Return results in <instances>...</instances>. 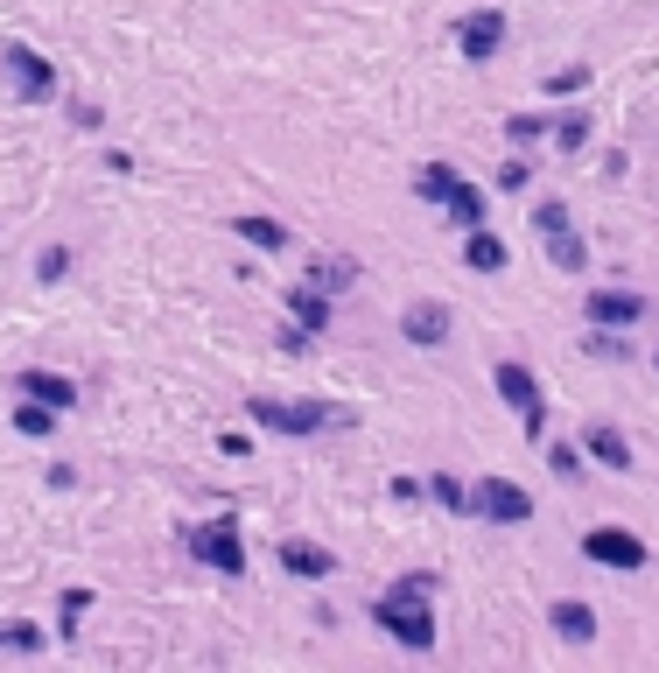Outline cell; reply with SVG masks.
Masks as SVG:
<instances>
[{
  "label": "cell",
  "mask_w": 659,
  "mask_h": 673,
  "mask_svg": "<svg viewBox=\"0 0 659 673\" xmlns=\"http://www.w3.org/2000/svg\"><path fill=\"white\" fill-rule=\"evenodd\" d=\"M435 575H407V583H393L372 604V618H379V631H393V639L407 645V652H429L435 645Z\"/></svg>",
  "instance_id": "1"
},
{
  "label": "cell",
  "mask_w": 659,
  "mask_h": 673,
  "mask_svg": "<svg viewBox=\"0 0 659 673\" xmlns=\"http://www.w3.org/2000/svg\"><path fill=\"white\" fill-rule=\"evenodd\" d=\"M246 414L260 421V428H274V435H316V428H330V421H344V408H288V400H274V393H253L246 400Z\"/></svg>",
  "instance_id": "2"
},
{
  "label": "cell",
  "mask_w": 659,
  "mask_h": 673,
  "mask_svg": "<svg viewBox=\"0 0 659 673\" xmlns=\"http://www.w3.org/2000/svg\"><path fill=\"white\" fill-rule=\"evenodd\" d=\"M471 512L498 519V527H527L533 498H527V485H512V477H484V485H471Z\"/></svg>",
  "instance_id": "3"
},
{
  "label": "cell",
  "mask_w": 659,
  "mask_h": 673,
  "mask_svg": "<svg viewBox=\"0 0 659 673\" xmlns=\"http://www.w3.org/2000/svg\"><path fill=\"white\" fill-rule=\"evenodd\" d=\"M583 554H590L596 568H617V575H631V568L652 562L646 541H638V533H625V527H590V533H583Z\"/></svg>",
  "instance_id": "4"
},
{
  "label": "cell",
  "mask_w": 659,
  "mask_h": 673,
  "mask_svg": "<svg viewBox=\"0 0 659 673\" xmlns=\"http://www.w3.org/2000/svg\"><path fill=\"white\" fill-rule=\"evenodd\" d=\"M190 554H197L204 568H218V575H246V547H239L231 512L218 519V527H190Z\"/></svg>",
  "instance_id": "5"
},
{
  "label": "cell",
  "mask_w": 659,
  "mask_h": 673,
  "mask_svg": "<svg viewBox=\"0 0 659 673\" xmlns=\"http://www.w3.org/2000/svg\"><path fill=\"white\" fill-rule=\"evenodd\" d=\"M491 387H498V400L519 414V428L527 435H540V379L527 372V365H512V358H498V372H491Z\"/></svg>",
  "instance_id": "6"
},
{
  "label": "cell",
  "mask_w": 659,
  "mask_h": 673,
  "mask_svg": "<svg viewBox=\"0 0 659 673\" xmlns=\"http://www.w3.org/2000/svg\"><path fill=\"white\" fill-rule=\"evenodd\" d=\"M0 64H8V78H14V91H22V99H50V91H56L50 56H35V50H22V43H8V50H0Z\"/></svg>",
  "instance_id": "7"
},
{
  "label": "cell",
  "mask_w": 659,
  "mask_h": 673,
  "mask_svg": "<svg viewBox=\"0 0 659 673\" xmlns=\"http://www.w3.org/2000/svg\"><path fill=\"white\" fill-rule=\"evenodd\" d=\"M456 43H463V56H471V64H491V56H498V43H506V14H498V8L463 14Z\"/></svg>",
  "instance_id": "8"
},
{
  "label": "cell",
  "mask_w": 659,
  "mask_h": 673,
  "mask_svg": "<svg viewBox=\"0 0 659 673\" xmlns=\"http://www.w3.org/2000/svg\"><path fill=\"white\" fill-rule=\"evenodd\" d=\"M400 337H407V344H421V351H435V344L450 337V310H442V302H407Z\"/></svg>",
  "instance_id": "9"
},
{
  "label": "cell",
  "mask_w": 659,
  "mask_h": 673,
  "mask_svg": "<svg viewBox=\"0 0 659 673\" xmlns=\"http://www.w3.org/2000/svg\"><path fill=\"white\" fill-rule=\"evenodd\" d=\"M638 316H646V302L625 295V287H596V295H590V323H596V330H625V323H638Z\"/></svg>",
  "instance_id": "10"
},
{
  "label": "cell",
  "mask_w": 659,
  "mask_h": 673,
  "mask_svg": "<svg viewBox=\"0 0 659 673\" xmlns=\"http://www.w3.org/2000/svg\"><path fill=\"white\" fill-rule=\"evenodd\" d=\"M583 449H590V464H604V470H631V449H625V435H617L611 421H590Z\"/></svg>",
  "instance_id": "11"
},
{
  "label": "cell",
  "mask_w": 659,
  "mask_h": 673,
  "mask_svg": "<svg viewBox=\"0 0 659 673\" xmlns=\"http://www.w3.org/2000/svg\"><path fill=\"white\" fill-rule=\"evenodd\" d=\"M281 568L302 575V583H323L337 562H330V547H316V541H281Z\"/></svg>",
  "instance_id": "12"
},
{
  "label": "cell",
  "mask_w": 659,
  "mask_h": 673,
  "mask_svg": "<svg viewBox=\"0 0 659 673\" xmlns=\"http://www.w3.org/2000/svg\"><path fill=\"white\" fill-rule=\"evenodd\" d=\"M554 631H561L569 645H590V639H596V610L569 596V604H554Z\"/></svg>",
  "instance_id": "13"
},
{
  "label": "cell",
  "mask_w": 659,
  "mask_h": 673,
  "mask_svg": "<svg viewBox=\"0 0 659 673\" xmlns=\"http://www.w3.org/2000/svg\"><path fill=\"white\" fill-rule=\"evenodd\" d=\"M22 393H29V400H50L56 414H64L71 400H77V387H71L64 372H22Z\"/></svg>",
  "instance_id": "14"
},
{
  "label": "cell",
  "mask_w": 659,
  "mask_h": 673,
  "mask_svg": "<svg viewBox=\"0 0 659 673\" xmlns=\"http://www.w3.org/2000/svg\"><path fill=\"white\" fill-rule=\"evenodd\" d=\"M288 310H295V323H302L309 337L330 330V295H323V287H295V295H288Z\"/></svg>",
  "instance_id": "15"
},
{
  "label": "cell",
  "mask_w": 659,
  "mask_h": 673,
  "mask_svg": "<svg viewBox=\"0 0 659 673\" xmlns=\"http://www.w3.org/2000/svg\"><path fill=\"white\" fill-rule=\"evenodd\" d=\"M442 210H450V225H463V232H477V225H484V189L456 183L450 197H442Z\"/></svg>",
  "instance_id": "16"
},
{
  "label": "cell",
  "mask_w": 659,
  "mask_h": 673,
  "mask_svg": "<svg viewBox=\"0 0 659 673\" xmlns=\"http://www.w3.org/2000/svg\"><path fill=\"white\" fill-rule=\"evenodd\" d=\"M463 260H471L477 274H506V239H491V232L477 225V232H471V246H463Z\"/></svg>",
  "instance_id": "17"
},
{
  "label": "cell",
  "mask_w": 659,
  "mask_h": 673,
  "mask_svg": "<svg viewBox=\"0 0 659 673\" xmlns=\"http://www.w3.org/2000/svg\"><path fill=\"white\" fill-rule=\"evenodd\" d=\"M540 239H548V260H554V267H569V274H583V260H590V253H583V239H575L569 225H554V232H540Z\"/></svg>",
  "instance_id": "18"
},
{
  "label": "cell",
  "mask_w": 659,
  "mask_h": 673,
  "mask_svg": "<svg viewBox=\"0 0 659 673\" xmlns=\"http://www.w3.org/2000/svg\"><path fill=\"white\" fill-rule=\"evenodd\" d=\"M231 232H239L246 246H267V253H281V246H288V225H274V218H239Z\"/></svg>",
  "instance_id": "19"
},
{
  "label": "cell",
  "mask_w": 659,
  "mask_h": 673,
  "mask_svg": "<svg viewBox=\"0 0 659 673\" xmlns=\"http://www.w3.org/2000/svg\"><path fill=\"white\" fill-rule=\"evenodd\" d=\"M14 428H22L29 442H43L56 428V408H50V400H22V408H14Z\"/></svg>",
  "instance_id": "20"
},
{
  "label": "cell",
  "mask_w": 659,
  "mask_h": 673,
  "mask_svg": "<svg viewBox=\"0 0 659 673\" xmlns=\"http://www.w3.org/2000/svg\"><path fill=\"white\" fill-rule=\"evenodd\" d=\"M450 189H456V169H450V162H429V169L414 176V197H429V204H442Z\"/></svg>",
  "instance_id": "21"
},
{
  "label": "cell",
  "mask_w": 659,
  "mask_h": 673,
  "mask_svg": "<svg viewBox=\"0 0 659 673\" xmlns=\"http://www.w3.org/2000/svg\"><path fill=\"white\" fill-rule=\"evenodd\" d=\"M344 281H352V260H316V267H309V287H323V295H330V287H344Z\"/></svg>",
  "instance_id": "22"
},
{
  "label": "cell",
  "mask_w": 659,
  "mask_h": 673,
  "mask_svg": "<svg viewBox=\"0 0 659 673\" xmlns=\"http://www.w3.org/2000/svg\"><path fill=\"white\" fill-rule=\"evenodd\" d=\"M429 498H435L442 512H471V491H463L456 477H435V485H429Z\"/></svg>",
  "instance_id": "23"
},
{
  "label": "cell",
  "mask_w": 659,
  "mask_h": 673,
  "mask_svg": "<svg viewBox=\"0 0 659 673\" xmlns=\"http://www.w3.org/2000/svg\"><path fill=\"white\" fill-rule=\"evenodd\" d=\"M590 141V112H561V127H554V148H583Z\"/></svg>",
  "instance_id": "24"
},
{
  "label": "cell",
  "mask_w": 659,
  "mask_h": 673,
  "mask_svg": "<svg viewBox=\"0 0 659 673\" xmlns=\"http://www.w3.org/2000/svg\"><path fill=\"white\" fill-rule=\"evenodd\" d=\"M0 645H8V652H35V645H43V631H35V625H0Z\"/></svg>",
  "instance_id": "25"
},
{
  "label": "cell",
  "mask_w": 659,
  "mask_h": 673,
  "mask_svg": "<svg viewBox=\"0 0 659 673\" xmlns=\"http://www.w3.org/2000/svg\"><path fill=\"white\" fill-rule=\"evenodd\" d=\"M533 225H540V232H554V225H569V204H561V197H540V204H533Z\"/></svg>",
  "instance_id": "26"
},
{
  "label": "cell",
  "mask_w": 659,
  "mask_h": 673,
  "mask_svg": "<svg viewBox=\"0 0 659 673\" xmlns=\"http://www.w3.org/2000/svg\"><path fill=\"white\" fill-rule=\"evenodd\" d=\"M548 464H554V477H575V470H583V456H575L569 442H554V449H548Z\"/></svg>",
  "instance_id": "27"
},
{
  "label": "cell",
  "mask_w": 659,
  "mask_h": 673,
  "mask_svg": "<svg viewBox=\"0 0 659 673\" xmlns=\"http://www.w3.org/2000/svg\"><path fill=\"white\" fill-rule=\"evenodd\" d=\"M540 133H548L540 112H512V141H540Z\"/></svg>",
  "instance_id": "28"
},
{
  "label": "cell",
  "mask_w": 659,
  "mask_h": 673,
  "mask_svg": "<svg viewBox=\"0 0 659 673\" xmlns=\"http://www.w3.org/2000/svg\"><path fill=\"white\" fill-rule=\"evenodd\" d=\"M64 267H71V253H64V246H43V260H35V274H43V281H56V274H64Z\"/></svg>",
  "instance_id": "29"
},
{
  "label": "cell",
  "mask_w": 659,
  "mask_h": 673,
  "mask_svg": "<svg viewBox=\"0 0 659 673\" xmlns=\"http://www.w3.org/2000/svg\"><path fill=\"white\" fill-rule=\"evenodd\" d=\"M533 183V162H506L498 169V189H527Z\"/></svg>",
  "instance_id": "30"
},
{
  "label": "cell",
  "mask_w": 659,
  "mask_h": 673,
  "mask_svg": "<svg viewBox=\"0 0 659 673\" xmlns=\"http://www.w3.org/2000/svg\"><path fill=\"white\" fill-rule=\"evenodd\" d=\"M85 610H91V589H71V596H64V631H77Z\"/></svg>",
  "instance_id": "31"
},
{
  "label": "cell",
  "mask_w": 659,
  "mask_h": 673,
  "mask_svg": "<svg viewBox=\"0 0 659 673\" xmlns=\"http://www.w3.org/2000/svg\"><path fill=\"white\" fill-rule=\"evenodd\" d=\"M590 351H596V358H625L631 344H625V337H590Z\"/></svg>",
  "instance_id": "32"
}]
</instances>
